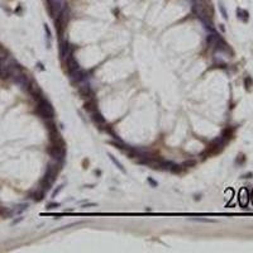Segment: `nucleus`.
Listing matches in <instances>:
<instances>
[{
  "label": "nucleus",
  "mask_w": 253,
  "mask_h": 253,
  "mask_svg": "<svg viewBox=\"0 0 253 253\" xmlns=\"http://www.w3.org/2000/svg\"><path fill=\"white\" fill-rule=\"evenodd\" d=\"M68 19H70V9H68V7L66 5V7L61 10V13L54 18V28H56L57 35L60 37V38L63 35V32H65L66 26H67V23H68Z\"/></svg>",
  "instance_id": "obj_1"
},
{
  "label": "nucleus",
  "mask_w": 253,
  "mask_h": 253,
  "mask_svg": "<svg viewBox=\"0 0 253 253\" xmlns=\"http://www.w3.org/2000/svg\"><path fill=\"white\" fill-rule=\"evenodd\" d=\"M35 113L43 119H53V116H54V110H53L51 103L46 98H42L41 100L37 101Z\"/></svg>",
  "instance_id": "obj_2"
},
{
  "label": "nucleus",
  "mask_w": 253,
  "mask_h": 253,
  "mask_svg": "<svg viewBox=\"0 0 253 253\" xmlns=\"http://www.w3.org/2000/svg\"><path fill=\"white\" fill-rule=\"evenodd\" d=\"M47 152L51 157L58 162V163H63L65 162V157H66V148L65 144H51L47 148Z\"/></svg>",
  "instance_id": "obj_3"
},
{
  "label": "nucleus",
  "mask_w": 253,
  "mask_h": 253,
  "mask_svg": "<svg viewBox=\"0 0 253 253\" xmlns=\"http://www.w3.org/2000/svg\"><path fill=\"white\" fill-rule=\"evenodd\" d=\"M47 7H48V12L51 14L52 18H56L58 14L61 13V10L67 5L66 0H47Z\"/></svg>",
  "instance_id": "obj_4"
},
{
  "label": "nucleus",
  "mask_w": 253,
  "mask_h": 253,
  "mask_svg": "<svg viewBox=\"0 0 253 253\" xmlns=\"http://www.w3.org/2000/svg\"><path fill=\"white\" fill-rule=\"evenodd\" d=\"M70 77H71V81H72L73 84H81V82H85V81L87 80L89 75H87L86 71L79 68V70L71 72V73H70Z\"/></svg>",
  "instance_id": "obj_5"
},
{
  "label": "nucleus",
  "mask_w": 253,
  "mask_h": 253,
  "mask_svg": "<svg viewBox=\"0 0 253 253\" xmlns=\"http://www.w3.org/2000/svg\"><path fill=\"white\" fill-rule=\"evenodd\" d=\"M65 60H66V66H67L68 73H71V72H73V71H76V70L80 68L79 62H77L76 58L73 57V52H72V53H68V54L66 56Z\"/></svg>",
  "instance_id": "obj_6"
},
{
  "label": "nucleus",
  "mask_w": 253,
  "mask_h": 253,
  "mask_svg": "<svg viewBox=\"0 0 253 253\" xmlns=\"http://www.w3.org/2000/svg\"><path fill=\"white\" fill-rule=\"evenodd\" d=\"M73 49H75V48L72 47V45H70L67 41H65V40H61V41H60V56H61L62 60H65L66 56H67L68 53H72Z\"/></svg>",
  "instance_id": "obj_7"
},
{
  "label": "nucleus",
  "mask_w": 253,
  "mask_h": 253,
  "mask_svg": "<svg viewBox=\"0 0 253 253\" xmlns=\"http://www.w3.org/2000/svg\"><path fill=\"white\" fill-rule=\"evenodd\" d=\"M91 120L98 125L100 129L103 128V127H105L106 125V120H105V118L104 116L99 113V110H96V111H94V113H91Z\"/></svg>",
  "instance_id": "obj_8"
},
{
  "label": "nucleus",
  "mask_w": 253,
  "mask_h": 253,
  "mask_svg": "<svg viewBox=\"0 0 253 253\" xmlns=\"http://www.w3.org/2000/svg\"><path fill=\"white\" fill-rule=\"evenodd\" d=\"M79 94L85 99H90V98L94 96V91H92V89H91V86L89 84H84V85L79 86Z\"/></svg>",
  "instance_id": "obj_9"
},
{
  "label": "nucleus",
  "mask_w": 253,
  "mask_h": 253,
  "mask_svg": "<svg viewBox=\"0 0 253 253\" xmlns=\"http://www.w3.org/2000/svg\"><path fill=\"white\" fill-rule=\"evenodd\" d=\"M84 109H85L87 113H90V114L98 110V101L95 100L94 96H92V98H90V99H87V101L84 104Z\"/></svg>",
  "instance_id": "obj_10"
},
{
  "label": "nucleus",
  "mask_w": 253,
  "mask_h": 253,
  "mask_svg": "<svg viewBox=\"0 0 253 253\" xmlns=\"http://www.w3.org/2000/svg\"><path fill=\"white\" fill-rule=\"evenodd\" d=\"M238 200H239V204H241L242 206H247L248 200H249V195H248V190H247L246 187H243V189L239 191V198H238Z\"/></svg>",
  "instance_id": "obj_11"
},
{
  "label": "nucleus",
  "mask_w": 253,
  "mask_h": 253,
  "mask_svg": "<svg viewBox=\"0 0 253 253\" xmlns=\"http://www.w3.org/2000/svg\"><path fill=\"white\" fill-rule=\"evenodd\" d=\"M219 34L215 32V30H214V32H210V34L206 37V43L210 46V47H214V46H215V43H217V41L219 40Z\"/></svg>",
  "instance_id": "obj_12"
},
{
  "label": "nucleus",
  "mask_w": 253,
  "mask_h": 253,
  "mask_svg": "<svg viewBox=\"0 0 253 253\" xmlns=\"http://www.w3.org/2000/svg\"><path fill=\"white\" fill-rule=\"evenodd\" d=\"M237 16H238L239 21L247 23V22H248V19H249V13H248L246 9H241V8H238V9H237Z\"/></svg>",
  "instance_id": "obj_13"
},
{
  "label": "nucleus",
  "mask_w": 253,
  "mask_h": 253,
  "mask_svg": "<svg viewBox=\"0 0 253 253\" xmlns=\"http://www.w3.org/2000/svg\"><path fill=\"white\" fill-rule=\"evenodd\" d=\"M45 195H46V191H43L42 189H38V190H35V191L32 194L30 198H32L34 201H41V200H43Z\"/></svg>",
  "instance_id": "obj_14"
},
{
  "label": "nucleus",
  "mask_w": 253,
  "mask_h": 253,
  "mask_svg": "<svg viewBox=\"0 0 253 253\" xmlns=\"http://www.w3.org/2000/svg\"><path fill=\"white\" fill-rule=\"evenodd\" d=\"M27 208H28V204H19V205H16L15 208H13V209L10 210V217H12V215H15V214H21V213L26 211Z\"/></svg>",
  "instance_id": "obj_15"
},
{
  "label": "nucleus",
  "mask_w": 253,
  "mask_h": 253,
  "mask_svg": "<svg viewBox=\"0 0 253 253\" xmlns=\"http://www.w3.org/2000/svg\"><path fill=\"white\" fill-rule=\"evenodd\" d=\"M108 156H109V158H110V161H111V162H113V163H114V165H115L116 167H118V168H119V170H120V171H122L123 173H127V171H125V168L123 167V165H122V163H120V162H119L118 160H116V158L114 157V156H113L111 153H108Z\"/></svg>",
  "instance_id": "obj_16"
},
{
  "label": "nucleus",
  "mask_w": 253,
  "mask_h": 253,
  "mask_svg": "<svg viewBox=\"0 0 253 253\" xmlns=\"http://www.w3.org/2000/svg\"><path fill=\"white\" fill-rule=\"evenodd\" d=\"M219 10H220L223 18L227 21V19H228V12H227V9H225V7H224V4H223L222 2H219Z\"/></svg>",
  "instance_id": "obj_17"
},
{
  "label": "nucleus",
  "mask_w": 253,
  "mask_h": 253,
  "mask_svg": "<svg viewBox=\"0 0 253 253\" xmlns=\"http://www.w3.org/2000/svg\"><path fill=\"white\" fill-rule=\"evenodd\" d=\"M170 171H171V172H173V173H180V172L182 171V166L176 165V163H172V166H171Z\"/></svg>",
  "instance_id": "obj_18"
},
{
  "label": "nucleus",
  "mask_w": 253,
  "mask_h": 253,
  "mask_svg": "<svg viewBox=\"0 0 253 253\" xmlns=\"http://www.w3.org/2000/svg\"><path fill=\"white\" fill-rule=\"evenodd\" d=\"M244 85H246V89L249 91L251 90V87L253 86V80L251 79V77L248 76V77H246V79H244Z\"/></svg>",
  "instance_id": "obj_19"
},
{
  "label": "nucleus",
  "mask_w": 253,
  "mask_h": 253,
  "mask_svg": "<svg viewBox=\"0 0 253 253\" xmlns=\"http://www.w3.org/2000/svg\"><path fill=\"white\" fill-rule=\"evenodd\" d=\"M190 220L192 222H200V223H214L215 220H213V219H204V218H191Z\"/></svg>",
  "instance_id": "obj_20"
},
{
  "label": "nucleus",
  "mask_w": 253,
  "mask_h": 253,
  "mask_svg": "<svg viewBox=\"0 0 253 253\" xmlns=\"http://www.w3.org/2000/svg\"><path fill=\"white\" fill-rule=\"evenodd\" d=\"M244 162H246V156H244V154H242V153H241V154H238V157L236 158V163L241 166V165H243Z\"/></svg>",
  "instance_id": "obj_21"
},
{
  "label": "nucleus",
  "mask_w": 253,
  "mask_h": 253,
  "mask_svg": "<svg viewBox=\"0 0 253 253\" xmlns=\"http://www.w3.org/2000/svg\"><path fill=\"white\" fill-rule=\"evenodd\" d=\"M63 186H65V184H62V185H60V186H58L53 192H52V198H56L57 195H58V194H60L61 192V190L63 189Z\"/></svg>",
  "instance_id": "obj_22"
},
{
  "label": "nucleus",
  "mask_w": 253,
  "mask_h": 253,
  "mask_svg": "<svg viewBox=\"0 0 253 253\" xmlns=\"http://www.w3.org/2000/svg\"><path fill=\"white\" fill-rule=\"evenodd\" d=\"M196 165V161L195 160H190V161H186V162H184V167H192V166H195Z\"/></svg>",
  "instance_id": "obj_23"
},
{
  "label": "nucleus",
  "mask_w": 253,
  "mask_h": 253,
  "mask_svg": "<svg viewBox=\"0 0 253 253\" xmlns=\"http://www.w3.org/2000/svg\"><path fill=\"white\" fill-rule=\"evenodd\" d=\"M58 206H60V203H49V204H47L46 209L51 210V209H54V208H58Z\"/></svg>",
  "instance_id": "obj_24"
},
{
  "label": "nucleus",
  "mask_w": 253,
  "mask_h": 253,
  "mask_svg": "<svg viewBox=\"0 0 253 253\" xmlns=\"http://www.w3.org/2000/svg\"><path fill=\"white\" fill-rule=\"evenodd\" d=\"M45 30H46V34H47V38H48V40L51 41V30H49V28H48V26L47 24H45Z\"/></svg>",
  "instance_id": "obj_25"
},
{
  "label": "nucleus",
  "mask_w": 253,
  "mask_h": 253,
  "mask_svg": "<svg viewBox=\"0 0 253 253\" xmlns=\"http://www.w3.org/2000/svg\"><path fill=\"white\" fill-rule=\"evenodd\" d=\"M251 177H253V173L252 172H247V173L242 175V179H251Z\"/></svg>",
  "instance_id": "obj_26"
},
{
  "label": "nucleus",
  "mask_w": 253,
  "mask_h": 253,
  "mask_svg": "<svg viewBox=\"0 0 253 253\" xmlns=\"http://www.w3.org/2000/svg\"><path fill=\"white\" fill-rule=\"evenodd\" d=\"M148 182H149V184H151L153 187H157V182H156L154 180H152L151 177H148Z\"/></svg>",
  "instance_id": "obj_27"
},
{
  "label": "nucleus",
  "mask_w": 253,
  "mask_h": 253,
  "mask_svg": "<svg viewBox=\"0 0 253 253\" xmlns=\"http://www.w3.org/2000/svg\"><path fill=\"white\" fill-rule=\"evenodd\" d=\"M23 220V218L22 217H19L18 219H15V220H13V223H12V225H15V224H18V223H21Z\"/></svg>",
  "instance_id": "obj_28"
},
{
  "label": "nucleus",
  "mask_w": 253,
  "mask_h": 253,
  "mask_svg": "<svg viewBox=\"0 0 253 253\" xmlns=\"http://www.w3.org/2000/svg\"><path fill=\"white\" fill-rule=\"evenodd\" d=\"M87 206H96V204H95V203H90V204H86V205H84L82 208H87Z\"/></svg>",
  "instance_id": "obj_29"
},
{
  "label": "nucleus",
  "mask_w": 253,
  "mask_h": 253,
  "mask_svg": "<svg viewBox=\"0 0 253 253\" xmlns=\"http://www.w3.org/2000/svg\"><path fill=\"white\" fill-rule=\"evenodd\" d=\"M38 67H40V68H41V70H45V67H43V66H42V63H38Z\"/></svg>",
  "instance_id": "obj_30"
},
{
  "label": "nucleus",
  "mask_w": 253,
  "mask_h": 253,
  "mask_svg": "<svg viewBox=\"0 0 253 253\" xmlns=\"http://www.w3.org/2000/svg\"><path fill=\"white\" fill-rule=\"evenodd\" d=\"M220 29H222L223 32H225V28H224V26H223V24H220Z\"/></svg>",
  "instance_id": "obj_31"
},
{
  "label": "nucleus",
  "mask_w": 253,
  "mask_h": 253,
  "mask_svg": "<svg viewBox=\"0 0 253 253\" xmlns=\"http://www.w3.org/2000/svg\"><path fill=\"white\" fill-rule=\"evenodd\" d=\"M195 200H200V195H195Z\"/></svg>",
  "instance_id": "obj_32"
},
{
  "label": "nucleus",
  "mask_w": 253,
  "mask_h": 253,
  "mask_svg": "<svg viewBox=\"0 0 253 253\" xmlns=\"http://www.w3.org/2000/svg\"><path fill=\"white\" fill-rule=\"evenodd\" d=\"M251 199H252V203H253V191H252V196H251Z\"/></svg>",
  "instance_id": "obj_33"
}]
</instances>
